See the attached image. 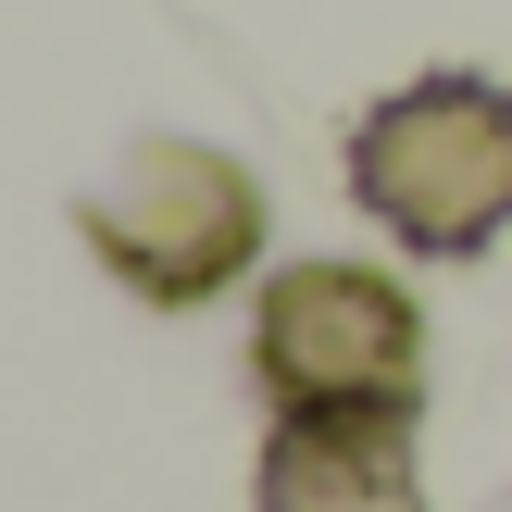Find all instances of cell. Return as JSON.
I'll list each match as a JSON object with an SVG mask.
<instances>
[{"instance_id":"cell-3","label":"cell","mask_w":512,"mask_h":512,"mask_svg":"<svg viewBox=\"0 0 512 512\" xmlns=\"http://www.w3.org/2000/svg\"><path fill=\"white\" fill-rule=\"evenodd\" d=\"M250 375L275 388V413H325V400H425V325L388 275L363 263H300L263 288L250 325Z\"/></svg>"},{"instance_id":"cell-4","label":"cell","mask_w":512,"mask_h":512,"mask_svg":"<svg viewBox=\"0 0 512 512\" xmlns=\"http://www.w3.org/2000/svg\"><path fill=\"white\" fill-rule=\"evenodd\" d=\"M263 512H425L413 400H325L263 438Z\"/></svg>"},{"instance_id":"cell-1","label":"cell","mask_w":512,"mask_h":512,"mask_svg":"<svg viewBox=\"0 0 512 512\" xmlns=\"http://www.w3.org/2000/svg\"><path fill=\"white\" fill-rule=\"evenodd\" d=\"M350 188L400 250H488L512 225V88L500 75H413L350 125Z\"/></svg>"},{"instance_id":"cell-2","label":"cell","mask_w":512,"mask_h":512,"mask_svg":"<svg viewBox=\"0 0 512 512\" xmlns=\"http://www.w3.org/2000/svg\"><path fill=\"white\" fill-rule=\"evenodd\" d=\"M88 250L125 275L138 300H213L225 275L263 250V188L200 138H138L88 200H75Z\"/></svg>"}]
</instances>
